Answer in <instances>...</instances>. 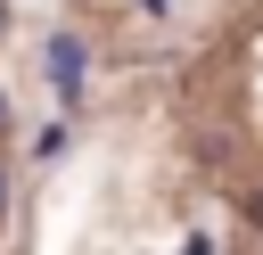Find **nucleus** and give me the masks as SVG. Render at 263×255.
<instances>
[{"mask_svg":"<svg viewBox=\"0 0 263 255\" xmlns=\"http://www.w3.org/2000/svg\"><path fill=\"white\" fill-rule=\"evenodd\" d=\"M247 214H255V222H263V197H247Z\"/></svg>","mask_w":263,"mask_h":255,"instance_id":"obj_3","label":"nucleus"},{"mask_svg":"<svg viewBox=\"0 0 263 255\" xmlns=\"http://www.w3.org/2000/svg\"><path fill=\"white\" fill-rule=\"evenodd\" d=\"M181 255H214V239H205V230H197V239H189V247H181Z\"/></svg>","mask_w":263,"mask_h":255,"instance_id":"obj_2","label":"nucleus"},{"mask_svg":"<svg viewBox=\"0 0 263 255\" xmlns=\"http://www.w3.org/2000/svg\"><path fill=\"white\" fill-rule=\"evenodd\" d=\"M0 206H8V173H0Z\"/></svg>","mask_w":263,"mask_h":255,"instance_id":"obj_4","label":"nucleus"},{"mask_svg":"<svg viewBox=\"0 0 263 255\" xmlns=\"http://www.w3.org/2000/svg\"><path fill=\"white\" fill-rule=\"evenodd\" d=\"M82 66H90V49H82L74 33H49V49H41V74H49V90H58V99H74V90H82Z\"/></svg>","mask_w":263,"mask_h":255,"instance_id":"obj_1","label":"nucleus"},{"mask_svg":"<svg viewBox=\"0 0 263 255\" xmlns=\"http://www.w3.org/2000/svg\"><path fill=\"white\" fill-rule=\"evenodd\" d=\"M0 33H8V0H0Z\"/></svg>","mask_w":263,"mask_h":255,"instance_id":"obj_6","label":"nucleus"},{"mask_svg":"<svg viewBox=\"0 0 263 255\" xmlns=\"http://www.w3.org/2000/svg\"><path fill=\"white\" fill-rule=\"evenodd\" d=\"M0 123H8V90H0Z\"/></svg>","mask_w":263,"mask_h":255,"instance_id":"obj_5","label":"nucleus"}]
</instances>
